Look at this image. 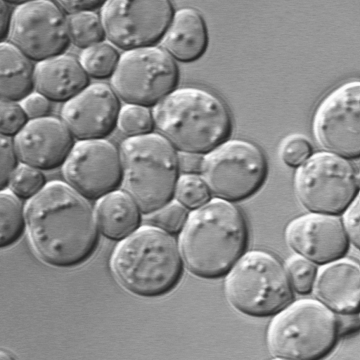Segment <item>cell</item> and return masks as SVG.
Here are the masks:
<instances>
[{
    "mask_svg": "<svg viewBox=\"0 0 360 360\" xmlns=\"http://www.w3.org/2000/svg\"><path fill=\"white\" fill-rule=\"evenodd\" d=\"M66 183L88 200H98L122 183L120 151L105 139L78 141L63 165Z\"/></svg>",
    "mask_w": 360,
    "mask_h": 360,
    "instance_id": "cell-14",
    "label": "cell"
},
{
    "mask_svg": "<svg viewBox=\"0 0 360 360\" xmlns=\"http://www.w3.org/2000/svg\"><path fill=\"white\" fill-rule=\"evenodd\" d=\"M210 193L202 176L184 174L179 178L174 196L186 209L194 210L210 200Z\"/></svg>",
    "mask_w": 360,
    "mask_h": 360,
    "instance_id": "cell-26",
    "label": "cell"
},
{
    "mask_svg": "<svg viewBox=\"0 0 360 360\" xmlns=\"http://www.w3.org/2000/svg\"><path fill=\"white\" fill-rule=\"evenodd\" d=\"M203 157L202 155L179 152L178 161L179 170L184 174H194L201 172Z\"/></svg>",
    "mask_w": 360,
    "mask_h": 360,
    "instance_id": "cell-38",
    "label": "cell"
},
{
    "mask_svg": "<svg viewBox=\"0 0 360 360\" xmlns=\"http://www.w3.org/2000/svg\"><path fill=\"white\" fill-rule=\"evenodd\" d=\"M338 334L340 336L349 335L359 328V314L357 312L338 313L335 315Z\"/></svg>",
    "mask_w": 360,
    "mask_h": 360,
    "instance_id": "cell-37",
    "label": "cell"
},
{
    "mask_svg": "<svg viewBox=\"0 0 360 360\" xmlns=\"http://www.w3.org/2000/svg\"><path fill=\"white\" fill-rule=\"evenodd\" d=\"M89 77L79 60L60 55L37 63L34 89L50 101L66 103L89 86Z\"/></svg>",
    "mask_w": 360,
    "mask_h": 360,
    "instance_id": "cell-19",
    "label": "cell"
},
{
    "mask_svg": "<svg viewBox=\"0 0 360 360\" xmlns=\"http://www.w3.org/2000/svg\"><path fill=\"white\" fill-rule=\"evenodd\" d=\"M120 109L112 89L96 83L65 103L61 118L78 141L104 139L117 125Z\"/></svg>",
    "mask_w": 360,
    "mask_h": 360,
    "instance_id": "cell-15",
    "label": "cell"
},
{
    "mask_svg": "<svg viewBox=\"0 0 360 360\" xmlns=\"http://www.w3.org/2000/svg\"><path fill=\"white\" fill-rule=\"evenodd\" d=\"M342 226L348 238L354 246L359 248V195L353 202L344 210Z\"/></svg>",
    "mask_w": 360,
    "mask_h": 360,
    "instance_id": "cell-34",
    "label": "cell"
},
{
    "mask_svg": "<svg viewBox=\"0 0 360 360\" xmlns=\"http://www.w3.org/2000/svg\"><path fill=\"white\" fill-rule=\"evenodd\" d=\"M170 1H107L101 8L105 37L125 51L153 46L162 39L174 16Z\"/></svg>",
    "mask_w": 360,
    "mask_h": 360,
    "instance_id": "cell-11",
    "label": "cell"
},
{
    "mask_svg": "<svg viewBox=\"0 0 360 360\" xmlns=\"http://www.w3.org/2000/svg\"><path fill=\"white\" fill-rule=\"evenodd\" d=\"M68 25L70 41L83 50L103 42L106 37L101 18L94 11L70 15Z\"/></svg>",
    "mask_w": 360,
    "mask_h": 360,
    "instance_id": "cell-25",
    "label": "cell"
},
{
    "mask_svg": "<svg viewBox=\"0 0 360 360\" xmlns=\"http://www.w3.org/2000/svg\"><path fill=\"white\" fill-rule=\"evenodd\" d=\"M311 153V146L307 139L294 136L283 143L281 150L283 162L288 166L295 167L305 162Z\"/></svg>",
    "mask_w": 360,
    "mask_h": 360,
    "instance_id": "cell-32",
    "label": "cell"
},
{
    "mask_svg": "<svg viewBox=\"0 0 360 360\" xmlns=\"http://www.w3.org/2000/svg\"><path fill=\"white\" fill-rule=\"evenodd\" d=\"M9 38L32 61L62 55L70 42L68 18L57 2H24L13 12Z\"/></svg>",
    "mask_w": 360,
    "mask_h": 360,
    "instance_id": "cell-13",
    "label": "cell"
},
{
    "mask_svg": "<svg viewBox=\"0 0 360 360\" xmlns=\"http://www.w3.org/2000/svg\"><path fill=\"white\" fill-rule=\"evenodd\" d=\"M146 216L148 225L172 235L181 232L188 214L187 209L177 200H174Z\"/></svg>",
    "mask_w": 360,
    "mask_h": 360,
    "instance_id": "cell-30",
    "label": "cell"
},
{
    "mask_svg": "<svg viewBox=\"0 0 360 360\" xmlns=\"http://www.w3.org/2000/svg\"><path fill=\"white\" fill-rule=\"evenodd\" d=\"M1 98L20 102L34 89L35 67L32 60L12 43L0 46Z\"/></svg>",
    "mask_w": 360,
    "mask_h": 360,
    "instance_id": "cell-22",
    "label": "cell"
},
{
    "mask_svg": "<svg viewBox=\"0 0 360 360\" xmlns=\"http://www.w3.org/2000/svg\"><path fill=\"white\" fill-rule=\"evenodd\" d=\"M1 191L7 189L10 179L18 167L19 158L11 137L1 135Z\"/></svg>",
    "mask_w": 360,
    "mask_h": 360,
    "instance_id": "cell-33",
    "label": "cell"
},
{
    "mask_svg": "<svg viewBox=\"0 0 360 360\" xmlns=\"http://www.w3.org/2000/svg\"><path fill=\"white\" fill-rule=\"evenodd\" d=\"M359 278V264L342 257L321 266L312 290L319 302L337 313L357 312Z\"/></svg>",
    "mask_w": 360,
    "mask_h": 360,
    "instance_id": "cell-18",
    "label": "cell"
},
{
    "mask_svg": "<svg viewBox=\"0 0 360 360\" xmlns=\"http://www.w3.org/2000/svg\"><path fill=\"white\" fill-rule=\"evenodd\" d=\"M120 58L117 49L110 43L103 41L84 49L79 63L89 77L103 79L112 76Z\"/></svg>",
    "mask_w": 360,
    "mask_h": 360,
    "instance_id": "cell-24",
    "label": "cell"
},
{
    "mask_svg": "<svg viewBox=\"0 0 360 360\" xmlns=\"http://www.w3.org/2000/svg\"><path fill=\"white\" fill-rule=\"evenodd\" d=\"M112 271L120 285L142 297H157L179 284L184 262L172 235L146 225L140 227L115 249Z\"/></svg>",
    "mask_w": 360,
    "mask_h": 360,
    "instance_id": "cell-4",
    "label": "cell"
},
{
    "mask_svg": "<svg viewBox=\"0 0 360 360\" xmlns=\"http://www.w3.org/2000/svg\"><path fill=\"white\" fill-rule=\"evenodd\" d=\"M295 188L300 202L308 210L337 215L359 195V175L344 158L319 152L297 168Z\"/></svg>",
    "mask_w": 360,
    "mask_h": 360,
    "instance_id": "cell-8",
    "label": "cell"
},
{
    "mask_svg": "<svg viewBox=\"0 0 360 360\" xmlns=\"http://www.w3.org/2000/svg\"><path fill=\"white\" fill-rule=\"evenodd\" d=\"M29 119L20 102L1 99L0 101L1 135L15 136L27 124Z\"/></svg>",
    "mask_w": 360,
    "mask_h": 360,
    "instance_id": "cell-31",
    "label": "cell"
},
{
    "mask_svg": "<svg viewBox=\"0 0 360 360\" xmlns=\"http://www.w3.org/2000/svg\"><path fill=\"white\" fill-rule=\"evenodd\" d=\"M152 113L161 135L179 152L207 154L225 142L231 131L224 102L201 87L174 89Z\"/></svg>",
    "mask_w": 360,
    "mask_h": 360,
    "instance_id": "cell-3",
    "label": "cell"
},
{
    "mask_svg": "<svg viewBox=\"0 0 360 360\" xmlns=\"http://www.w3.org/2000/svg\"><path fill=\"white\" fill-rule=\"evenodd\" d=\"M290 247L314 263L324 264L342 258L349 240L336 215L311 212L296 217L285 229Z\"/></svg>",
    "mask_w": 360,
    "mask_h": 360,
    "instance_id": "cell-16",
    "label": "cell"
},
{
    "mask_svg": "<svg viewBox=\"0 0 360 360\" xmlns=\"http://www.w3.org/2000/svg\"><path fill=\"white\" fill-rule=\"evenodd\" d=\"M95 213L100 233L112 240L121 241L141 227V212L124 191L116 190L99 199Z\"/></svg>",
    "mask_w": 360,
    "mask_h": 360,
    "instance_id": "cell-21",
    "label": "cell"
},
{
    "mask_svg": "<svg viewBox=\"0 0 360 360\" xmlns=\"http://www.w3.org/2000/svg\"><path fill=\"white\" fill-rule=\"evenodd\" d=\"M74 139L62 120L46 117L30 120L13 142L22 164L50 171L64 165L75 144Z\"/></svg>",
    "mask_w": 360,
    "mask_h": 360,
    "instance_id": "cell-17",
    "label": "cell"
},
{
    "mask_svg": "<svg viewBox=\"0 0 360 360\" xmlns=\"http://www.w3.org/2000/svg\"><path fill=\"white\" fill-rule=\"evenodd\" d=\"M65 13L70 15L93 11L99 7H103L105 1L99 0H84V1H56Z\"/></svg>",
    "mask_w": 360,
    "mask_h": 360,
    "instance_id": "cell-36",
    "label": "cell"
},
{
    "mask_svg": "<svg viewBox=\"0 0 360 360\" xmlns=\"http://www.w3.org/2000/svg\"><path fill=\"white\" fill-rule=\"evenodd\" d=\"M285 269L295 292L307 295L313 290L317 273L314 262L300 255H293L286 261Z\"/></svg>",
    "mask_w": 360,
    "mask_h": 360,
    "instance_id": "cell-29",
    "label": "cell"
},
{
    "mask_svg": "<svg viewBox=\"0 0 360 360\" xmlns=\"http://www.w3.org/2000/svg\"><path fill=\"white\" fill-rule=\"evenodd\" d=\"M0 247L6 248L17 243L27 228L25 210L10 190L0 192Z\"/></svg>",
    "mask_w": 360,
    "mask_h": 360,
    "instance_id": "cell-23",
    "label": "cell"
},
{
    "mask_svg": "<svg viewBox=\"0 0 360 360\" xmlns=\"http://www.w3.org/2000/svg\"><path fill=\"white\" fill-rule=\"evenodd\" d=\"M46 185V178L41 170L22 164L12 175L8 188L19 199L30 200Z\"/></svg>",
    "mask_w": 360,
    "mask_h": 360,
    "instance_id": "cell-28",
    "label": "cell"
},
{
    "mask_svg": "<svg viewBox=\"0 0 360 360\" xmlns=\"http://www.w3.org/2000/svg\"><path fill=\"white\" fill-rule=\"evenodd\" d=\"M224 289L234 309L253 317L274 315L293 297L284 266L263 250L244 253L226 274Z\"/></svg>",
    "mask_w": 360,
    "mask_h": 360,
    "instance_id": "cell-7",
    "label": "cell"
},
{
    "mask_svg": "<svg viewBox=\"0 0 360 360\" xmlns=\"http://www.w3.org/2000/svg\"><path fill=\"white\" fill-rule=\"evenodd\" d=\"M248 240L245 219L238 207L219 198L188 214L179 247L184 264L197 277L226 275L244 254Z\"/></svg>",
    "mask_w": 360,
    "mask_h": 360,
    "instance_id": "cell-2",
    "label": "cell"
},
{
    "mask_svg": "<svg viewBox=\"0 0 360 360\" xmlns=\"http://www.w3.org/2000/svg\"><path fill=\"white\" fill-rule=\"evenodd\" d=\"M122 185L141 213L150 214L171 201L179 178L178 153L162 135L128 137L120 146Z\"/></svg>",
    "mask_w": 360,
    "mask_h": 360,
    "instance_id": "cell-5",
    "label": "cell"
},
{
    "mask_svg": "<svg viewBox=\"0 0 360 360\" xmlns=\"http://www.w3.org/2000/svg\"><path fill=\"white\" fill-rule=\"evenodd\" d=\"M11 5L3 0L0 1V39L1 42L9 32L12 24L13 13L11 12Z\"/></svg>",
    "mask_w": 360,
    "mask_h": 360,
    "instance_id": "cell-39",
    "label": "cell"
},
{
    "mask_svg": "<svg viewBox=\"0 0 360 360\" xmlns=\"http://www.w3.org/2000/svg\"><path fill=\"white\" fill-rule=\"evenodd\" d=\"M154 124L153 113L146 107L126 104L120 109L117 126L128 137L150 134Z\"/></svg>",
    "mask_w": 360,
    "mask_h": 360,
    "instance_id": "cell-27",
    "label": "cell"
},
{
    "mask_svg": "<svg viewBox=\"0 0 360 360\" xmlns=\"http://www.w3.org/2000/svg\"><path fill=\"white\" fill-rule=\"evenodd\" d=\"M164 49L172 58L191 63L200 58L208 46V32L202 15L193 8L174 13L162 39Z\"/></svg>",
    "mask_w": 360,
    "mask_h": 360,
    "instance_id": "cell-20",
    "label": "cell"
},
{
    "mask_svg": "<svg viewBox=\"0 0 360 360\" xmlns=\"http://www.w3.org/2000/svg\"><path fill=\"white\" fill-rule=\"evenodd\" d=\"M27 231L35 254L45 264L72 268L89 260L99 242L95 210L67 183L46 184L25 207Z\"/></svg>",
    "mask_w": 360,
    "mask_h": 360,
    "instance_id": "cell-1",
    "label": "cell"
},
{
    "mask_svg": "<svg viewBox=\"0 0 360 360\" xmlns=\"http://www.w3.org/2000/svg\"><path fill=\"white\" fill-rule=\"evenodd\" d=\"M51 101L39 92H32L20 103L29 120L48 117L51 111Z\"/></svg>",
    "mask_w": 360,
    "mask_h": 360,
    "instance_id": "cell-35",
    "label": "cell"
},
{
    "mask_svg": "<svg viewBox=\"0 0 360 360\" xmlns=\"http://www.w3.org/2000/svg\"><path fill=\"white\" fill-rule=\"evenodd\" d=\"M274 315L266 338L269 351L276 359H319L336 344L335 314L319 300H299Z\"/></svg>",
    "mask_w": 360,
    "mask_h": 360,
    "instance_id": "cell-6",
    "label": "cell"
},
{
    "mask_svg": "<svg viewBox=\"0 0 360 360\" xmlns=\"http://www.w3.org/2000/svg\"><path fill=\"white\" fill-rule=\"evenodd\" d=\"M179 77L172 56L153 46L124 51L111 77V88L126 104L154 107L174 90Z\"/></svg>",
    "mask_w": 360,
    "mask_h": 360,
    "instance_id": "cell-10",
    "label": "cell"
},
{
    "mask_svg": "<svg viewBox=\"0 0 360 360\" xmlns=\"http://www.w3.org/2000/svg\"><path fill=\"white\" fill-rule=\"evenodd\" d=\"M359 82L351 80L336 86L319 103L312 129L322 148L344 158H359Z\"/></svg>",
    "mask_w": 360,
    "mask_h": 360,
    "instance_id": "cell-12",
    "label": "cell"
},
{
    "mask_svg": "<svg viewBox=\"0 0 360 360\" xmlns=\"http://www.w3.org/2000/svg\"><path fill=\"white\" fill-rule=\"evenodd\" d=\"M210 193L228 202L245 200L264 184L267 165L255 144L240 139L226 141L203 158L200 172Z\"/></svg>",
    "mask_w": 360,
    "mask_h": 360,
    "instance_id": "cell-9",
    "label": "cell"
},
{
    "mask_svg": "<svg viewBox=\"0 0 360 360\" xmlns=\"http://www.w3.org/2000/svg\"><path fill=\"white\" fill-rule=\"evenodd\" d=\"M13 358L14 357H13L11 356V354L7 353L6 352L1 351V353H0V359L1 360L11 359H13Z\"/></svg>",
    "mask_w": 360,
    "mask_h": 360,
    "instance_id": "cell-40",
    "label": "cell"
}]
</instances>
